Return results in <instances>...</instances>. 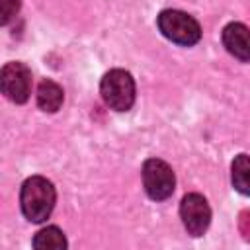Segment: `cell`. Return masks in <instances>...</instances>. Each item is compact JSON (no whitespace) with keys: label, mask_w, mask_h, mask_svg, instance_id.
<instances>
[{"label":"cell","mask_w":250,"mask_h":250,"mask_svg":"<svg viewBox=\"0 0 250 250\" xmlns=\"http://www.w3.org/2000/svg\"><path fill=\"white\" fill-rule=\"evenodd\" d=\"M100 94L107 107L115 111H127L135 102V80L129 72L113 68L102 78Z\"/></svg>","instance_id":"obj_2"},{"label":"cell","mask_w":250,"mask_h":250,"mask_svg":"<svg viewBox=\"0 0 250 250\" xmlns=\"http://www.w3.org/2000/svg\"><path fill=\"white\" fill-rule=\"evenodd\" d=\"M238 230L246 242H250V209L240 211L238 215Z\"/></svg>","instance_id":"obj_12"},{"label":"cell","mask_w":250,"mask_h":250,"mask_svg":"<svg viewBox=\"0 0 250 250\" xmlns=\"http://www.w3.org/2000/svg\"><path fill=\"white\" fill-rule=\"evenodd\" d=\"M37 105L43 111L55 113L62 105V88L53 80H41L37 86Z\"/></svg>","instance_id":"obj_8"},{"label":"cell","mask_w":250,"mask_h":250,"mask_svg":"<svg viewBox=\"0 0 250 250\" xmlns=\"http://www.w3.org/2000/svg\"><path fill=\"white\" fill-rule=\"evenodd\" d=\"M180 217L191 236H201L211 223L209 203L199 193H188L180 203Z\"/></svg>","instance_id":"obj_6"},{"label":"cell","mask_w":250,"mask_h":250,"mask_svg":"<svg viewBox=\"0 0 250 250\" xmlns=\"http://www.w3.org/2000/svg\"><path fill=\"white\" fill-rule=\"evenodd\" d=\"M20 0H0V23H8L20 10Z\"/></svg>","instance_id":"obj_11"},{"label":"cell","mask_w":250,"mask_h":250,"mask_svg":"<svg viewBox=\"0 0 250 250\" xmlns=\"http://www.w3.org/2000/svg\"><path fill=\"white\" fill-rule=\"evenodd\" d=\"M0 86L8 100L23 104L31 94V70L23 62H8L0 72Z\"/></svg>","instance_id":"obj_5"},{"label":"cell","mask_w":250,"mask_h":250,"mask_svg":"<svg viewBox=\"0 0 250 250\" xmlns=\"http://www.w3.org/2000/svg\"><path fill=\"white\" fill-rule=\"evenodd\" d=\"M143 184H145V191L150 199L162 201L172 195L176 178H174L172 168L164 160L148 158L143 166Z\"/></svg>","instance_id":"obj_4"},{"label":"cell","mask_w":250,"mask_h":250,"mask_svg":"<svg viewBox=\"0 0 250 250\" xmlns=\"http://www.w3.org/2000/svg\"><path fill=\"white\" fill-rule=\"evenodd\" d=\"M55 188L47 178L31 176L21 186V211L31 223H43L55 207Z\"/></svg>","instance_id":"obj_1"},{"label":"cell","mask_w":250,"mask_h":250,"mask_svg":"<svg viewBox=\"0 0 250 250\" xmlns=\"http://www.w3.org/2000/svg\"><path fill=\"white\" fill-rule=\"evenodd\" d=\"M230 176H232V186L236 188V191L250 195V156L248 154H238L232 160Z\"/></svg>","instance_id":"obj_9"},{"label":"cell","mask_w":250,"mask_h":250,"mask_svg":"<svg viewBox=\"0 0 250 250\" xmlns=\"http://www.w3.org/2000/svg\"><path fill=\"white\" fill-rule=\"evenodd\" d=\"M158 29L162 35L178 45H193L201 37L199 23L186 12L180 10H164L158 14Z\"/></svg>","instance_id":"obj_3"},{"label":"cell","mask_w":250,"mask_h":250,"mask_svg":"<svg viewBox=\"0 0 250 250\" xmlns=\"http://www.w3.org/2000/svg\"><path fill=\"white\" fill-rule=\"evenodd\" d=\"M223 45L238 61L250 62V29L244 23L232 21L223 29Z\"/></svg>","instance_id":"obj_7"},{"label":"cell","mask_w":250,"mask_h":250,"mask_svg":"<svg viewBox=\"0 0 250 250\" xmlns=\"http://www.w3.org/2000/svg\"><path fill=\"white\" fill-rule=\"evenodd\" d=\"M33 248L37 250H62L66 248V238L59 227L41 229L33 236Z\"/></svg>","instance_id":"obj_10"}]
</instances>
